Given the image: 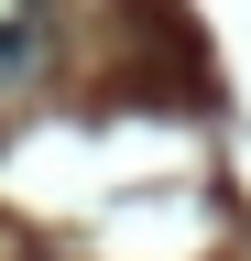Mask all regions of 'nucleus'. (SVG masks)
<instances>
[{
	"instance_id": "obj_1",
	"label": "nucleus",
	"mask_w": 251,
	"mask_h": 261,
	"mask_svg": "<svg viewBox=\"0 0 251 261\" xmlns=\"http://www.w3.org/2000/svg\"><path fill=\"white\" fill-rule=\"evenodd\" d=\"M33 65V0H0V76Z\"/></svg>"
}]
</instances>
